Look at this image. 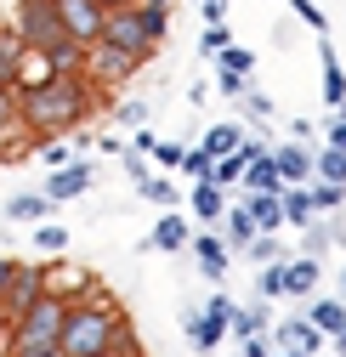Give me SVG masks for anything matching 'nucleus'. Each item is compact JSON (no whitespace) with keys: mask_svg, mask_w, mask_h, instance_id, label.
<instances>
[{"mask_svg":"<svg viewBox=\"0 0 346 357\" xmlns=\"http://www.w3.org/2000/svg\"><path fill=\"white\" fill-rule=\"evenodd\" d=\"M91 102H97V91H91V79H85V68H80V74H46V79H34L29 91L17 97L23 137H29V142L68 137V130L85 125Z\"/></svg>","mask_w":346,"mask_h":357,"instance_id":"f257e3e1","label":"nucleus"},{"mask_svg":"<svg viewBox=\"0 0 346 357\" xmlns=\"http://www.w3.org/2000/svg\"><path fill=\"white\" fill-rule=\"evenodd\" d=\"M119 318L97 301H68V318L57 335V357H114Z\"/></svg>","mask_w":346,"mask_h":357,"instance_id":"f03ea898","label":"nucleus"},{"mask_svg":"<svg viewBox=\"0 0 346 357\" xmlns=\"http://www.w3.org/2000/svg\"><path fill=\"white\" fill-rule=\"evenodd\" d=\"M63 318H68V301L63 295H40L23 318H12V329H6V351L12 357H46V351H57V335H63Z\"/></svg>","mask_w":346,"mask_h":357,"instance_id":"7ed1b4c3","label":"nucleus"},{"mask_svg":"<svg viewBox=\"0 0 346 357\" xmlns=\"http://www.w3.org/2000/svg\"><path fill=\"white\" fill-rule=\"evenodd\" d=\"M97 46H108V52H119V57H131L137 68L159 52L153 40L142 34V23H137V6H131V12H108V17H103V40H97Z\"/></svg>","mask_w":346,"mask_h":357,"instance_id":"20e7f679","label":"nucleus"},{"mask_svg":"<svg viewBox=\"0 0 346 357\" xmlns=\"http://www.w3.org/2000/svg\"><path fill=\"white\" fill-rule=\"evenodd\" d=\"M103 6H97V0H57V23H63V34L74 40V46L80 52H91L97 46V40H103Z\"/></svg>","mask_w":346,"mask_h":357,"instance_id":"39448f33","label":"nucleus"},{"mask_svg":"<svg viewBox=\"0 0 346 357\" xmlns=\"http://www.w3.org/2000/svg\"><path fill=\"white\" fill-rule=\"evenodd\" d=\"M40 295H46V273H40L34 261H17L12 284L0 289V318H6V324H12V318H23V312H29Z\"/></svg>","mask_w":346,"mask_h":357,"instance_id":"423d86ee","label":"nucleus"},{"mask_svg":"<svg viewBox=\"0 0 346 357\" xmlns=\"http://www.w3.org/2000/svg\"><path fill=\"white\" fill-rule=\"evenodd\" d=\"M273 351H301V357H318L324 351V335L307 324V318H284V324H273Z\"/></svg>","mask_w":346,"mask_h":357,"instance_id":"0eeeda50","label":"nucleus"},{"mask_svg":"<svg viewBox=\"0 0 346 357\" xmlns=\"http://www.w3.org/2000/svg\"><path fill=\"white\" fill-rule=\"evenodd\" d=\"M91 182H97V165H63V170L46 176V188H40V193H46L52 204H68V199H80Z\"/></svg>","mask_w":346,"mask_h":357,"instance_id":"6e6552de","label":"nucleus"},{"mask_svg":"<svg viewBox=\"0 0 346 357\" xmlns=\"http://www.w3.org/2000/svg\"><path fill=\"white\" fill-rule=\"evenodd\" d=\"M273 165L284 176V188H307L313 182V148L307 142H278L273 148Z\"/></svg>","mask_w":346,"mask_h":357,"instance_id":"1a4fd4ad","label":"nucleus"},{"mask_svg":"<svg viewBox=\"0 0 346 357\" xmlns=\"http://www.w3.org/2000/svg\"><path fill=\"white\" fill-rule=\"evenodd\" d=\"M239 210L250 215L255 238H278V227H284V204H278V193H250V204H239Z\"/></svg>","mask_w":346,"mask_h":357,"instance_id":"9d476101","label":"nucleus"},{"mask_svg":"<svg viewBox=\"0 0 346 357\" xmlns=\"http://www.w3.org/2000/svg\"><path fill=\"white\" fill-rule=\"evenodd\" d=\"M188 244H193L188 215H176V210H165V215L153 221V233H148V250H165V255H176V250H188Z\"/></svg>","mask_w":346,"mask_h":357,"instance_id":"9b49d317","label":"nucleus"},{"mask_svg":"<svg viewBox=\"0 0 346 357\" xmlns=\"http://www.w3.org/2000/svg\"><path fill=\"white\" fill-rule=\"evenodd\" d=\"M188 250H193L199 273H204L210 284H222V278H227V244H222V233H199V238H193Z\"/></svg>","mask_w":346,"mask_h":357,"instance_id":"f8f14e48","label":"nucleus"},{"mask_svg":"<svg viewBox=\"0 0 346 357\" xmlns=\"http://www.w3.org/2000/svg\"><path fill=\"white\" fill-rule=\"evenodd\" d=\"M318 63H324V102L340 114L346 108V68H340V52L329 46V34L318 40Z\"/></svg>","mask_w":346,"mask_h":357,"instance_id":"ddd939ff","label":"nucleus"},{"mask_svg":"<svg viewBox=\"0 0 346 357\" xmlns=\"http://www.w3.org/2000/svg\"><path fill=\"white\" fill-rule=\"evenodd\" d=\"M307 324L324 335V340H335V335H346V301L340 295H318L313 306H307Z\"/></svg>","mask_w":346,"mask_h":357,"instance_id":"4468645a","label":"nucleus"},{"mask_svg":"<svg viewBox=\"0 0 346 357\" xmlns=\"http://www.w3.org/2000/svg\"><path fill=\"white\" fill-rule=\"evenodd\" d=\"M188 346L193 351H216V346H222L227 340V318H210V312H188Z\"/></svg>","mask_w":346,"mask_h":357,"instance_id":"2eb2a0df","label":"nucleus"},{"mask_svg":"<svg viewBox=\"0 0 346 357\" xmlns=\"http://www.w3.org/2000/svg\"><path fill=\"white\" fill-rule=\"evenodd\" d=\"M85 57H91V74H85L91 85H108V79H125V74H137V63H131V57H119V52H108V46H91Z\"/></svg>","mask_w":346,"mask_h":357,"instance_id":"dca6fc26","label":"nucleus"},{"mask_svg":"<svg viewBox=\"0 0 346 357\" xmlns=\"http://www.w3.org/2000/svg\"><path fill=\"white\" fill-rule=\"evenodd\" d=\"M318 273H324V266L313 255H289L284 261V295H313L318 289Z\"/></svg>","mask_w":346,"mask_h":357,"instance_id":"f3484780","label":"nucleus"},{"mask_svg":"<svg viewBox=\"0 0 346 357\" xmlns=\"http://www.w3.org/2000/svg\"><path fill=\"white\" fill-rule=\"evenodd\" d=\"M267 301L262 306H233V318H227V335L233 340H255V335H267Z\"/></svg>","mask_w":346,"mask_h":357,"instance_id":"a211bd4d","label":"nucleus"},{"mask_svg":"<svg viewBox=\"0 0 346 357\" xmlns=\"http://www.w3.org/2000/svg\"><path fill=\"white\" fill-rule=\"evenodd\" d=\"M52 199L46 193H17L12 204H6V221H34V227H46V221H52Z\"/></svg>","mask_w":346,"mask_h":357,"instance_id":"6ab92c4d","label":"nucleus"},{"mask_svg":"<svg viewBox=\"0 0 346 357\" xmlns=\"http://www.w3.org/2000/svg\"><path fill=\"white\" fill-rule=\"evenodd\" d=\"M244 188H250V193H284V176H278V165H273V148H267L262 159H250Z\"/></svg>","mask_w":346,"mask_h":357,"instance_id":"aec40b11","label":"nucleus"},{"mask_svg":"<svg viewBox=\"0 0 346 357\" xmlns=\"http://www.w3.org/2000/svg\"><path fill=\"white\" fill-rule=\"evenodd\" d=\"M193 215H199V221H216V227H222V215H227V193L216 188V182H199V188H193Z\"/></svg>","mask_w":346,"mask_h":357,"instance_id":"412c9836","label":"nucleus"},{"mask_svg":"<svg viewBox=\"0 0 346 357\" xmlns=\"http://www.w3.org/2000/svg\"><path fill=\"white\" fill-rule=\"evenodd\" d=\"M278 204H284V227H301V233H307L313 221H318V215H313V204H307V188H284V193H278Z\"/></svg>","mask_w":346,"mask_h":357,"instance_id":"4be33fe9","label":"nucleus"},{"mask_svg":"<svg viewBox=\"0 0 346 357\" xmlns=\"http://www.w3.org/2000/svg\"><path fill=\"white\" fill-rule=\"evenodd\" d=\"M239 142H244V130H239V125H210L199 148H204L210 159H227V153H239Z\"/></svg>","mask_w":346,"mask_h":357,"instance_id":"5701e85b","label":"nucleus"},{"mask_svg":"<svg viewBox=\"0 0 346 357\" xmlns=\"http://www.w3.org/2000/svg\"><path fill=\"white\" fill-rule=\"evenodd\" d=\"M222 233H227V238H222L227 250H250V244H255L250 215H244V210H233V204H227V215H222Z\"/></svg>","mask_w":346,"mask_h":357,"instance_id":"b1692460","label":"nucleus"},{"mask_svg":"<svg viewBox=\"0 0 346 357\" xmlns=\"http://www.w3.org/2000/svg\"><path fill=\"white\" fill-rule=\"evenodd\" d=\"M313 176H318V182H329V188H346V153L318 148V153H313Z\"/></svg>","mask_w":346,"mask_h":357,"instance_id":"393cba45","label":"nucleus"},{"mask_svg":"<svg viewBox=\"0 0 346 357\" xmlns=\"http://www.w3.org/2000/svg\"><path fill=\"white\" fill-rule=\"evenodd\" d=\"M17 130H23V119H17V91H12V85H0V148H6Z\"/></svg>","mask_w":346,"mask_h":357,"instance_id":"a878e982","label":"nucleus"},{"mask_svg":"<svg viewBox=\"0 0 346 357\" xmlns=\"http://www.w3.org/2000/svg\"><path fill=\"white\" fill-rule=\"evenodd\" d=\"M250 68H255V52H244V46H227L222 57H216V74H233V79H250Z\"/></svg>","mask_w":346,"mask_h":357,"instance_id":"bb28decb","label":"nucleus"},{"mask_svg":"<svg viewBox=\"0 0 346 357\" xmlns=\"http://www.w3.org/2000/svg\"><path fill=\"white\" fill-rule=\"evenodd\" d=\"M307 204H313V215H329V210H340V204H346V188L313 182V188H307Z\"/></svg>","mask_w":346,"mask_h":357,"instance_id":"cd10ccee","label":"nucleus"},{"mask_svg":"<svg viewBox=\"0 0 346 357\" xmlns=\"http://www.w3.org/2000/svg\"><path fill=\"white\" fill-rule=\"evenodd\" d=\"M137 23H142V34L153 40V46L170 34V12H165V6H137Z\"/></svg>","mask_w":346,"mask_h":357,"instance_id":"c85d7f7f","label":"nucleus"},{"mask_svg":"<svg viewBox=\"0 0 346 357\" xmlns=\"http://www.w3.org/2000/svg\"><path fill=\"white\" fill-rule=\"evenodd\" d=\"M244 255H250L255 266H278V261H289V250H284L278 238H255V244H250Z\"/></svg>","mask_w":346,"mask_h":357,"instance_id":"c756f323","label":"nucleus"},{"mask_svg":"<svg viewBox=\"0 0 346 357\" xmlns=\"http://www.w3.org/2000/svg\"><path fill=\"white\" fill-rule=\"evenodd\" d=\"M227 46H233V29H227V23H216V29L199 34V57H222Z\"/></svg>","mask_w":346,"mask_h":357,"instance_id":"7c9ffc66","label":"nucleus"},{"mask_svg":"<svg viewBox=\"0 0 346 357\" xmlns=\"http://www.w3.org/2000/svg\"><path fill=\"white\" fill-rule=\"evenodd\" d=\"M182 170L193 176V188H199V182H210V176H216V159H210L204 148H188V153H182Z\"/></svg>","mask_w":346,"mask_h":357,"instance_id":"2f4dec72","label":"nucleus"},{"mask_svg":"<svg viewBox=\"0 0 346 357\" xmlns=\"http://www.w3.org/2000/svg\"><path fill=\"white\" fill-rule=\"evenodd\" d=\"M34 250L40 255H57V250H68V233L57 227V221H46V227H34Z\"/></svg>","mask_w":346,"mask_h":357,"instance_id":"473e14b6","label":"nucleus"},{"mask_svg":"<svg viewBox=\"0 0 346 357\" xmlns=\"http://www.w3.org/2000/svg\"><path fill=\"white\" fill-rule=\"evenodd\" d=\"M289 6H295V17H301V23H307V29L318 34V40L329 34V17H324V6H313V0H289Z\"/></svg>","mask_w":346,"mask_h":357,"instance_id":"72a5a7b5","label":"nucleus"},{"mask_svg":"<svg viewBox=\"0 0 346 357\" xmlns=\"http://www.w3.org/2000/svg\"><path fill=\"white\" fill-rule=\"evenodd\" d=\"M255 295H262V301H278V295H284V261H278V266H262V278H255Z\"/></svg>","mask_w":346,"mask_h":357,"instance_id":"f704fd0d","label":"nucleus"},{"mask_svg":"<svg viewBox=\"0 0 346 357\" xmlns=\"http://www.w3.org/2000/svg\"><path fill=\"white\" fill-rule=\"evenodd\" d=\"M182 153H188L182 142H153V165H159L165 176H170V170H182Z\"/></svg>","mask_w":346,"mask_h":357,"instance_id":"c9c22d12","label":"nucleus"},{"mask_svg":"<svg viewBox=\"0 0 346 357\" xmlns=\"http://www.w3.org/2000/svg\"><path fill=\"white\" fill-rule=\"evenodd\" d=\"M137 193H142V199H153V204H176V193H170V176H148Z\"/></svg>","mask_w":346,"mask_h":357,"instance_id":"e433bc0d","label":"nucleus"},{"mask_svg":"<svg viewBox=\"0 0 346 357\" xmlns=\"http://www.w3.org/2000/svg\"><path fill=\"white\" fill-rule=\"evenodd\" d=\"M324 250H329V227H324V221H313V227H307V238H301V255H313V261H318Z\"/></svg>","mask_w":346,"mask_h":357,"instance_id":"4c0bfd02","label":"nucleus"},{"mask_svg":"<svg viewBox=\"0 0 346 357\" xmlns=\"http://www.w3.org/2000/svg\"><path fill=\"white\" fill-rule=\"evenodd\" d=\"M244 114L267 125V114H273V97H267V91H255V85H250V91H244Z\"/></svg>","mask_w":346,"mask_h":357,"instance_id":"58836bf2","label":"nucleus"},{"mask_svg":"<svg viewBox=\"0 0 346 357\" xmlns=\"http://www.w3.org/2000/svg\"><path fill=\"white\" fill-rule=\"evenodd\" d=\"M125 176H131V182H137V188L148 182V159H142L137 148H125Z\"/></svg>","mask_w":346,"mask_h":357,"instance_id":"ea45409f","label":"nucleus"},{"mask_svg":"<svg viewBox=\"0 0 346 357\" xmlns=\"http://www.w3.org/2000/svg\"><path fill=\"white\" fill-rule=\"evenodd\" d=\"M119 125L142 130V125H148V102H125V108H119Z\"/></svg>","mask_w":346,"mask_h":357,"instance_id":"a19ab883","label":"nucleus"},{"mask_svg":"<svg viewBox=\"0 0 346 357\" xmlns=\"http://www.w3.org/2000/svg\"><path fill=\"white\" fill-rule=\"evenodd\" d=\"M199 12H204V29H216L227 23V0H199Z\"/></svg>","mask_w":346,"mask_h":357,"instance_id":"79ce46f5","label":"nucleus"},{"mask_svg":"<svg viewBox=\"0 0 346 357\" xmlns=\"http://www.w3.org/2000/svg\"><path fill=\"white\" fill-rule=\"evenodd\" d=\"M216 85H222V97H244L250 79H233V74H216Z\"/></svg>","mask_w":346,"mask_h":357,"instance_id":"37998d69","label":"nucleus"},{"mask_svg":"<svg viewBox=\"0 0 346 357\" xmlns=\"http://www.w3.org/2000/svg\"><path fill=\"white\" fill-rule=\"evenodd\" d=\"M329 148H335V153H346V119H340V114L329 119Z\"/></svg>","mask_w":346,"mask_h":357,"instance_id":"c03bdc74","label":"nucleus"},{"mask_svg":"<svg viewBox=\"0 0 346 357\" xmlns=\"http://www.w3.org/2000/svg\"><path fill=\"white\" fill-rule=\"evenodd\" d=\"M204 312H210V318H233V301H227V295H210Z\"/></svg>","mask_w":346,"mask_h":357,"instance_id":"a18cd8bd","label":"nucleus"},{"mask_svg":"<svg viewBox=\"0 0 346 357\" xmlns=\"http://www.w3.org/2000/svg\"><path fill=\"white\" fill-rule=\"evenodd\" d=\"M244 357H273V340H267V335H255V340H244Z\"/></svg>","mask_w":346,"mask_h":357,"instance_id":"49530a36","label":"nucleus"},{"mask_svg":"<svg viewBox=\"0 0 346 357\" xmlns=\"http://www.w3.org/2000/svg\"><path fill=\"white\" fill-rule=\"evenodd\" d=\"M103 12H131V6H142V0H97Z\"/></svg>","mask_w":346,"mask_h":357,"instance_id":"de8ad7c7","label":"nucleus"},{"mask_svg":"<svg viewBox=\"0 0 346 357\" xmlns=\"http://www.w3.org/2000/svg\"><path fill=\"white\" fill-rule=\"evenodd\" d=\"M12 273H17V261H12V255H0V289L12 284Z\"/></svg>","mask_w":346,"mask_h":357,"instance_id":"09e8293b","label":"nucleus"},{"mask_svg":"<svg viewBox=\"0 0 346 357\" xmlns=\"http://www.w3.org/2000/svg\"><path fill=\"white\" fill-rule=\"evenodd\" d=\"M142 6H165V12H170V6H176V0H142Z\"/></svg>","mask_w":346,"mask_h":357,"instance_id":"8fccbe9b","label":"nucleus"},{"mask_svg":"<svg viewBox=\"0 0 346 357\" xmlns=\"http://www.w3.org/2000/svg\"><path fill=\"white\" fill-rule=\"evenodd\" d=\"M6 329H12V324H6V318H0V340H6Z\"/></svg>","mask_w":346,"mask_h":357,"instance_id":"3c124183","label":"nucleus"},{"mask_svg":"<svg viewBox=\"0 0 346 357\" xmlns=\"http://www.w3.org/2000/svg\"><path fill=\"white\" fill-rule=\"evenodd\" d=\"M273 357H301V351H273Z\"/></svg>","mask_w":346,"mask_h":357,"instance_id":"603ef678","label":"nucleus"},{"mask_svg":"<svg viewBox=\"0 0 346 357\" xmlns=\"http://www.w3.org/2000/svg\"><path fill=\"white\" fill-rule=\"evenodd\" d=\"M340 295H346V273H340Z\"/></svg>","mask_w":346,"mask_h":357,"instance_id":"864d4df0","label":"nucleus"},{"mask_svg":"<svg viewBox=\"0 0 346 357\" xmlns=\"http://www.w3.org/2000/svg\"><path fill=\"white\" fill-rule=\"evenodd\" d=\"M46 357H57V351H46Z\"/></svg>","mask_w":346,"mask_h":357,"instance_id":"5fc2aeb1","label":"nucleus"}]
</instances>
